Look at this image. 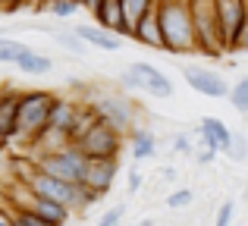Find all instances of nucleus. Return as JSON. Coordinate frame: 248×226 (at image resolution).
<instances>
[{"instance_id":"dca6fc26","label":"nucleus","mask_w":248,"mask_h":226,"mask_svg":"<svg viewBox=\"0 0 248 226\" xmlns=\"http://www.w3.org/2000/svg\"><path fill=\"white\" fill-rule=\"evenodd\" d=\"M73 31L79 38H85V41L91 44V47H97V50H120L123 47V38L116 35V31H107V29H101L97 22H91V25H73Z\"/></svg>"},{"instance_id":"f3484780","label":"nucleus","mask_w":248,"mask_h":226,"mask_svg":"<svg viewBox=\"0 0 248 226\" xmlns=\"http://www.w3.org/2000/svg\"><path fill=\"white\" fill-rule=\"evenodd\" d=\"M91 19H94V22L101 25V29L116 31L120 38H129V29H126V13H123V3H120V0H104L101 10H97Z\"/></svg>"},{"instance_id":"4be33fe9","label":"nucleus","mask_w":248,"mask_h":226,"mask_svg":"<svg viewBox=\"0 0 248 226\" xmlns=\"http://www.w3.org/2000/svg\"><path fill=\"white\" fill-rule=\"evenodd\" d=\"M29 44L19 41V38H10V35H0V63L3 66H16L25 54H29Z\"/></svg>"},{"instance_id":"c756f323","label":"nucleus","mask_w":248,"mask_h":226,"mask_svg":"<svg viewBox=\"0 0 248 226\" xmlns=\"http://www.w3.org/2000/svg\"><path fill=\"white\" fill-rule=\"evenodd\" d=\"M232 214H236V201H223L217 208V217H214V226H230Z\"/></svg>"},{"instance_id":"1a4fd4ad","label":"nucleus","mask_w":248,"mask_h":226,"mask_svg":"<svg viewBox=\"0 0 248 226\" xmlns=\"http://www.w3.org/2000/svg\"><path fill=\"white\" fill-rule=\"evenodd\" d=\"M182 79H186V85L192 88V91L204 94V98H211V101L230 98V85H226V79L217 73V69H207V66H182Z\"/></svg>"},{"instance_id":"2f4dec72","label":"nucleus","mask_w":248,"mask_h":226,"mask_svg":"<svg viewBox=\"0 0 248 226\" xmlns=\"http://www.w3.org/2000/svg\"><path fill=\"white\" fill-rule=\"evenodd\" d=\"M173 151H176V154H186V157H188V154L195 157V145H192V138H188L186 132H182V135H173Z\"/></svg>"},{"instance_id":"f8f14e48","label":"nucleus","mask_w":248,"mask_h":226,"mask_svg":"<svg viewBox=\"0 0 248 226\" xmlns=\"http://www.w3.org/2000/svg\"><path fill=\"white\" fill-rule=\"evenodd\" d=\"M116 176H120V160H88V173H85L82 185L94 189L97 195H107L113 189Z\"/></svg>"},{"instance_id":"cd10ccee","label":"nucleus","mask_w":248,"mask_h":226,"mask_svg":"<svg viewBox=\"0 0 248 226\" xmlns=\"http://www.w3.org/2000/svg\"><path fill=\"white\" fill-rule=\"evenodd\" d=\"M192 189H176V192H170V198H167V208L170 211H182V208H188L192 204Z\"/></svg>"},{"instance_id":"a211bd4d","label":"nucleus","mask_w":248,"mask_h":226,"mask_svg":"<svg viewBox=\"0 0 248 226\" xmlns=\"http://www.w3.org/2000/svg\"><path fill=\"white\" fill-rule=\"evenodd\" d=\"M129 154H132V160H148V157L157 154V138H154L151 129L135 126L129 132Z\"/></svg>"},{"instance_id":"2eb2a0df","label":"nucleus","mask_w":248,"mask_h":226,"mask_svg":"<svg viewBox=\"0 0 248 226\" xmlns=\"http://www.w3.org/2000/svg\"><path fill=\"white\" fill-rule=\"evenodd\" d=\"M19 101L22 91H0V135L10 141L19 135Z\"/></svg>"},{"instance_id":"c85d7f7f","label":"nucleus","mask_w":248,"mask_h":226,"mask_svg":"<svg viewBox=\"0 0 248 226\" xmlns=\"http://www.w3.org/2000/svg\"><path fill=\"white\" fill-rule=\"evenodd\" d=\"M126 217V204H113L110 211H104V217L97 220V226H120Z\"/></svg>"},{"instance_id":"473e14b6","label":"nucleus","mask_w":248,"mask_h":226,"mask_svg":"<svg viewBox=\"0 0 248 226\" xmlns=\"http://www.w3.org/2000/svg\"><path fill=\"white\" fill-rule=\"evenodd\" d=\"M16 226H54V223L41 220V217L31 214V211H19V214H16Z\"/></svg>"},{"instance_id":"6ab92c4d","label":"nucleus","mask_w":248,"mask_h":226,"mask_svg":"<svg viewBox=\"0 0 248 226\" xmlns=\"http://www.w3.org/2000/svg\"><path fill=\"white\" fill-rule=\"evenodd\" d=\"M31 214H38L41 220H47V223H54V226H66L69 217H73V211H69L66 204H60V201L35 198V204H31Z\"/></svg>"},{"instance_id":"a878e982","label":"nucleus","mask_w":248,"mask_h":226,"mask_svg":"<svg viewBox=\"0 0 248 226\" xmlns=\"http://www.w3.org/2000/svg\"><path fill=\"white\" fill-rule=\"evenodd\" d=\"M79 6H82L79 0H50L47 13H50V16H57V19H69V16H76Z\"/></svg>"},{"instance_id":"f03ea898","label":"nucleus","mask_w":248,"mask_h":226,"mask_svg":"<svg viewBox=\"0 0 248 226\" xmlns=\"http://www.w3.org/2000/svg\"><path fill=\"white\" fill-rule=\"evenodd\" d=\"M157 16L164 29L167 54H198V35L188 0H157Z\"/></svg>"},{"instance_id":"20e7f679","label":"nucleus","mask_w":248,"mask_h":226,"mask_svg":"<svg viewBox=\"0 0 248 226\" xmlns=\"http://www.w3.org/2000/svg\"><path fill=\"white\" fill-rule=\"evenodd\" d=\"M85 101H91V104L101 110V120L104 122H110V126H116V129H123V132H132L135 126H141V107L135 104L132 98H129V91H101V94H88Z\"/></svg>"},{"instance_id":"b1692460","label":"nucleus","mask_w":248,"mask_h":226,"mask_svg":"<svg viewBox=\"0 0 248 226\" xmlns=\"http://www.w3.org/2000/svg\"><path fill=\"white\" fill-rule=\"evenodd\" d=\"M54 41L63 44L66 50H73V54H88V47H91V44L85 41V38H79L76 31H54Z\"/></svg>"},{"instance_id":"0eeeda50","label":"nucleus","mask_w":248,"mask_h":226,"mask_svg":"<svg viewBox=\"0 0 248 226\" xmlns=\"http://www.w3.org/2000/svg\"><path fill=\"white\" fill-rule=\"evenodd\" d=\"M31 192H35L38 198H47V201H60L66 204L73 214H79V211H85V198H82V185L76 182H66V179L60 176H50V173H35V179H31Z\"/></svg>"},{"instance_id":"6e6552de","label":"nucleus","mask_w":248,"mask_h":226,"mask_svg":"<svg viewBox=\"0 0 248 226\" xmlns=\"http://www.w3.org/2000/svg\"><path fill=\"white\" fill-rule=\"evenodd\" d=\"M220 25H223L226 50H242L248 31V0H217Z\"/></svg>"},{"instance_id":"72a5a7b5","label":"nucleus","mask_w":248,"mask_h":226,"mask_svg":"<svg viewBox=\"0 0 248 226\" xmlns=\"http://www.w3.org/2000/svg\"><path fill=\"white\" fill-rule=\"evenodd\" d=\"M141 185H145V173H141V170H129V176H126V192H129V195H135Z\"/></svg>"},{"instance_id":"bb28decb","label":"nucleus","mask_w":248,"mask_h":226,"mask_svg":"<svg viewBox=\"0 0 248 226\" xmlns=\"http://www.w3.org/2000/svg\"><path fill=\"white\" fill-rule=\"evenodd\" d=\"M120 88L123 91H129V94H145V82H141V75L135 73V69H123L120 73Z\"/></svg>"},{"instance_id":"4468645a","label":"nucleus","mask_w":248,"mask_h":226,"mask_svg":"<svg viewBox=\"0 0 248 226\" xmlns=\"http://www.w3.org/2000/svg\"><path fill=\"white\" fill-rule=\"evenodd\" d=\"M195 135H198L201 141H207V145L220 148V154H223L226 148H230V141H232V129L226 126L220 116H201L198 126H195Z\"/></svg>"},{"instance_id":"5701e85b","label":"nucleus","mask_w":248,"mask_h":226,"mask_svg":"<svg viewBox=\"0 0 248 226\" xmlns=\"http://www.w3.org/2000/svg\"><path fill=\"white\" fill-rule=\"evenodd\" d=\"M230 104L236 107V113L248 116V75H242V79L230 88Z\"/></svg>"},{"instance_id":"423d86ee","label":"nucleus","mask_w":248,"mask_h":226,"mask_svg":"<svg viewBox=\"0 0 248 226\" xmlns=\"http://www.w3.org/2000/svg\"><path fill=\"white\" fill-rule=\"evenodd\" d=\"M76 145L85 151V157H88V160H120L123 145H126V132L101 120L88 135H82Z\"/></svg>"},{"instance_id":"9d476101","label":"nucleus","mask_w":248,"mask_h":226,"mask_svg":"<svg viewBox=\"0 0 248 226\" xmlns=\"http://www.w3.org/2000/svg\"><path fill=\"white\" fill-rule=\"evenodd\" d=\"M129 69H135V73L141 75V82H145V94H151V98H157V101H170V98H173V82H170V75L164 73V69H157L154 63L135 60V63H129Z\"/></svg>"},{"instance_id":"393cba45","label":"nucleus","mask_w":248,"mask_h":226,"mask_svg":"<svg viewBox=\"0 0 248 226\" xmlns=\"http://www.w3.org/2000/svg\"><path fill=\"white\" fill-rule=\"evenodd\" d=\"M223 154L232 160V164H245L248 160V138L242 132H232V141H230V148H226Z\"/></svg>"},{"instance_id":"aec40b11","label":"nucleus","mask_w":248,"mask_h":226,"mask_svg":"<svg viewBox=\"0 0 248 226\" xmlns=\"http://www.w3.org/2000/svg\"><path fill=\"white\" fill-rule=\"evenodd\" d=\"M123 3V13H126V29H129V38H132L135 25L148 16V13L157 6V0H120Z\"/></svg>"},{"instance_id":"7ed1b4c3","label":"nucleus","mask_w":248,"mask_h":226,"mask_svg":"<svg viewBox=\"0 0 248 226\" xmlns=\"http://www.w3.org/2000/svg\"><path fill=\"white\" fill-rule=\"evenodd\" d=\"M188 6H192L195 35H198V54L220 60L226 50V38H223V25H220L217 0H188Z\"/></svg>"},{"instance_id":"f704fd0d","label":"nucleus","mask_w":248,"mask_h":226,"mask_svg":"<svg viewBox=\"0 0 248 226\" xmlns=\"http://www.w3.org/2000/svg\"><path fill=\"white\" fill-rule=\"evenodd\" d=\"M0 226H16V214L6 208H0Z\"/></svg>"},{"instance_id":"9b49d317","label":"nucleus","mask_w":248,"mask_h":226,"mask_svg":"<svg viewBox=\"0 0 248 226\" xmlns=\"http://www.w3.org/2000/svg\"><path fill=\"white\" fill-rule=\"evenodd\" d=\"M79 116H82V101L60 98V94H57V104H54V110H50V126L47 129H57V132L73 138L76 129H79Z\"/></svg>"},{"instance_id":"f257e3e1","label":"nucleus","mask_w":248,"mask_h":226,"mask_svg":"<svg viewBox=\"0 0 248 226\" xmlns=\"http://www.w3.org/2000/svg\"><path fill=\"white\" fill-rule=\"evenodd\" d=\"M54 104H57V94L47 91V88H29V91H22V101H19V135L10 141L13 151H16L19 145H22L25 151H31V148L38 145V138H41L50 126V110H54Z\"/></svg>"},{"instance_id":"39448f33","label":"nucleus","mask_w":248,"mask_h":226,"mask_svg":"<svg viewBox=\"0 0 248 226\" xmlns=\"http://www.w3.org/2000/svg\"><path fill=\"white\" fill-rule=\"evenodd\" d=\"M38 157V164H41L44 173H50V176H60L66 179V182H76L82 185L85 182V173H88V157H85V151L79 145H66L63 151H31Z\"/></svg>"},{"instance_id":"7c9ffc66","label":"nucleus","mask_w":248,"mask_h":226,"mask_svg":"<svg viewBox=\"0 0 248 226\" xmlns=\"http://www.w3.org/2000/svg\"><path fill=\"white\" fill-rule=\"evenodd\" d=\"M220 154V148H214V145H207V141H201L198 148H195V160H198V164H214V157H217Z\"/></svg>"},{"instance_id":"ddd939ff","label":"nucleus","mask_w":248,"mask_h":226,"mask_svg":"<svg viewBox=\"0 0 248 226\" xmlns=\"http://www.w3.org/2000/svg\"><path fill=\"white\" fill-rule=\"evenodd\" d=\"M132 41L141 44V47H151V50H164L167 54V41H164V29H160V16H157V6L135 25L132 31Z\"/></svg>"},{"instance_id":"412c9836","label":"nucleus","mask_w":248,"mask_h":226,"mask_svg":"<svg viewBox=\"0 0 248 226\" xmlns=\"http://www.w3.org/2000/svg\"><path fill=\"white\" fill-rule=\"evenodd\" d=\"M16 69H19V73H25V75H47L50 69H54V60L44 57V54H38V50L31 47L29 54L16 63Z\"/></svg>"}]
</instances>
